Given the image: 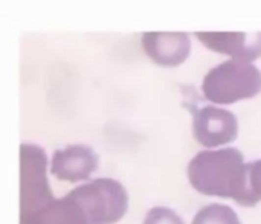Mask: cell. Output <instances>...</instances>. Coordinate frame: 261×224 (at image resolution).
<instances>
[{
  "label": "cell",
  "mask_w": 261,
  "mask_h": 224,
  "mask_svg": "<svg viewBox=\"0 0 261 224\" xmlns=\"http://www.w3.org/2000/svg\"><path fill=\"white\" fill-rule=\"evenodd\" d=\"M84 214L87 224H113L127 211L129 197L113 178H95L67 194Z\"/></svg>",
  "instance_id": "obj_3"
},
{
  "label": "cell",
  "mask_w": 261,
  "mask_h": 224,
  "mask_svg": "<svg viewBox=\"0 0 261 224\" xmlns=\"http://www.w3.org/2000/svg\"><path fill=\"white\" fill-rule=\"evenodd\" d=\"M142 46L155 63L173 67L186 60L191 41L185 32H145Z\"/></svg>",
  "instance_id": "obj_8"
},
{
  "label": "cell",
  "mask_w": 261,
  "mask_h": 224,
  "mask_svg": "<svg viewBox=\"0 0 261 224\" xmlns=\"http://www.w3.org/2000/svg\"><path fill=\"white\" fill-rule=\"evenodd\" d=\"M192 224H240V220L229 206L214 203L202 207Z\"/></svg>",
  "instance_id": "obj_10"
},
{
  "label": "cell",
  "mask_w": 261,
  "mask_h": 224,
  "mask_svg": "<svg viewBox=\"0 0 261 224\" xmlns=\"http://www.w3.org/2000/svg\"><path fill=\"white\" fill-rule=\"evenodd\" d=\"M247 177L252 192L261 200V160L247 163Z\"/></svg>",
  "instance_id": "obj_12"
},
{
  "label": "cell",
  "mask_w": 261,
  "mask_h": 224,
  "mask_svg": "<svg viewBox=\"0 0 261 224\" xmlns=\"http://www.w3.org/2000/svg\"><path fill=\"white\" fill-rule=\"evenodd\" d=\"M197 38L208 49L231 55L232 60L249 63L261 57V32H197Z\"/></svg>",
  "instance_id": "obj_6"
},
{
  "label": "cell",
  "mask_w": 261,
  "mask_h": 224,
  "mask_svg": "<svg viewBox=\"0 0 261 224\" xmlns=\"http://www.w3.org/2000/svg\"><path fill=\"white\" fill-rule=\"evenodd\" d=\"M203 95L215 104H232L254 98L261 90V72L254 64L228 60L206 74L202 84Z\"/></svg>",
  "instance_id": "obj_2"
},
{
  "label": "cell",
  "mask_w": 261,
  "mask_h": 224,
  "mask_svg": "<svg viewBox=\"0 0 261 224\" xmlns=\"http://www.w3.org/2000/svg\"><path fill=\"white\" fill-rule=\"evenodd\" d=\"M48 159L37 145H20V218H26L55 197L46 177Z\"/></svg>",
  "instance_id": "obj_4"
},
{
  "label": "cell",
  "mask_w": 261,
  "mask_h": 224,
  "mask_svg": "<svg viewBox=\"0 0 261 224\" xmlns=\"http://www.w3.org/2000/svg\"><path fill=\"white\" fill-rule=\"evenodd\" d=\"M98 166V157L86 145H71L57 149L52 156L51 173L66 181H79L90 177Z\"/></svg>",
  "instance_id": "obj_7"
},
{
  "label": "cell",
  "mask_w": 261,
  "mask_h": 224,
  "mask_svg": "<svg viewBox=\"0 0 261 224\" xmlns=\"http://www.w3.org/2000/svg\"><path fill=\"white\" fill-rule=\"evenodd\" d=\"M192 188L205 195L234 199L241 206H254L260 199L252 192L247 163L237 148L200 151L188 165Z\"/></svg>",
  "instance_id": "obj_1"
},
{
  "label": "cell",
  "mask_w": 261,
  "mask_h": 224,
  "mask_svg": "<svg viewBox=\"0 0 261 224\" xmlns=\"http://www.w3.org/2000/svg\"><path fill=\"white\" fill-rule=\"evenodd\" d=\"M20 224H87L81 207L69 197L53 199L35 214L20 218Z\"/></svg>",
  "instance_id": "obj_9"
},
{
  "label": "cell",
  "mask_w": 261,
  "mask_h": 224,
  "mask_svg": "<svg viewBox=\"0 0 261 224\" xmlns=\"http://www.w3.org/2000/svg\"><path fill=\"white\" fill-rule=\"evenodd\" d=\"M192 131L203 147H218L237 137L238 124L235 115L229 110L208 105L196 111Z\"/></svg>",
  "instance_id": "obj_5"
},
{
  "label": "cell",
  "mask_w": 261,
  "mask_h": 224,
  "mask_svg": "<svg viewBox=\"0 0 261 224\" xmlns=\"http://www.w3.org/2000/svg\"><path fill=\"white\" fill-rule=\"evenodd\" d=\"M144 224H183V221L168 207H153L147 214Z\"/></svg>",
  "instance_id": "obj_11"
}]
</instances>
